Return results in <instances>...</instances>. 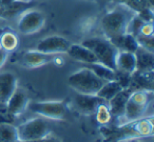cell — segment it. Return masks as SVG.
<instances>
[{"label": "cell", "mask_w": 154, "mask_h": 142, "mask_svg": "<svg viewBox=\"0 0 154 142\" xmlns=\"http://www.w3.org/2000/svg\"><path fill=\"white\" fill-rule=\"evenodd\" d=\"M116 71L132 75L136 71V60L134 53L119 52L116 57Z\"/></svg>", "instance_id": "18"}, {"label": "cell", "mask_w": 154, "mask_h": 142, "mask_svg": "<svg viewBox=\"0 0 154 142\" xmlns=\"http://www.w3.org/2000/svg\"><path fill=\"white\" fill-rule=\"evenodd\" d=\"M88 1H94V0H88Z\"/></svg>", "instance_id": "37"}, {"label": "cell", "mask_w": 154, "mask_h": 142, "mask_svg": "<svg viewBox=\"0 0 154 142\" xmlns=\"http://www.w3.org/2000/svg\"><path fill=\"white\" fill-rule=\"evenodd\" d=\"M120 134L126 138L148 137L153 135V116L143 117L133 122L125 123L120 127Z\"/></svg>", "instance_id": "8"}, {"label": "cell", "mask_w": 154, "mask_h": 142, "mask_svg": "<svg viewBox=\"0 0 154 142\" xmlns=\"http://www.w3.org/2000/svg\"><path fill=\"white\" fill-rule=\"evenodd\" d=\"M16 1H19V2H22V3H26V2L32 1V0H16Z\"/></svg>", "instance_id": "35"}, {"label": "cell", "mask_w": 154, "mask_h": 142, "mask_svg": "<svg viewBox=\"0 0 154 142\" xmlns=\"http://www.w3.org/2000/svg\"><path fill=\"white\" fill-rule=\"evenodd\" d=\"M94 115L96 117V121L101 125H108L109 123H111L112 118H113L111 112H110L109 106H108V103L106 101L101 102L97 106Z\"/></svg>", "instance_id": "23"}, {"label": "cell", "mask_w": 154, "mask_h": 142, "mask_svg": "<svg viewBox=\"0 0 154 142\" xmlns=\"http://www.w3.org/2000/svg\"><path fill=\"white\" fill-rule=\"evenodd\" d=\"M154 93L151 89H140V91L131 92L127 101L125 113L122 119V123L133 122L135 120L143 118L147 112L148 107L153 101Z\"/></svg>", "instance_id": "2"}, {"label": "cell", "mask_w": 154, "mask_h": 142, "mask_svg": "<svg viewBox=\"0 0 154 142\" xmlns=\"http://www.w3.org/2000/svg\"><path fill=\"white\" fill-rule=\"evenodd\" d=\"M130 94H131L130 89H124L107 102L112 116L122 119V117L124 116L125 107H126L127 101H128V98L130 96Z\"/></svg>", "instance_id": "15"}, {"label": "cell", "mask_w": 154, "mask_h": 142, "mask_svg": "<svg viewBox=\"0 0 154 142\" xmlns=\"http://www.w3.org/2000/svg\"><path fill=\"white\" fill-rule=\"evenodd\" d=\"M28 107L32 113L54 120H61L66 117V105L63 101L33 102L28 104Z\"/></svg>", "instance_id": "6"}, {"label": "cell", "mask_w": 154, "mask_h": 142, "mask_svg": "<svg viewBox=\"0 0 154 142\" xmlns=\"http://www.w3.org/2000/svg\"><path fill=\"white\" fill-rule=\"evenodd\" d=\"M11 1H15V0H11Z\"/></svg>", "instance_id": "38"}, {"label": "cell", "mask_w": 154, "mask_h": 142, "mask_svg": "<svg viewBox=\"0 0 154 142\" xmlns=\"http://www.w3.org/2000/svg\"><path fill=\"white\" fill-rule=\"evenodd\" d=\"M19 8L17 7V5H8L7 7H5V10L3 11V13H0L2 14V17H5V16H14L15 14H17L18 12H19Z\"/></svg>", "instance_id": "31"}, {"label": "cell", "mask_w": 154, "mask_h": 142, "mask_svg": "<svg viewBox=\"0 0 154 142\" xmlns=\"http://www.w3.org/2000/svg\"><path fill=\"white\" fill-rule=\"evenodd\" d=\"M107 81L97 77L90 68H82L73 73L68 78V84L77 94L96 95L100 87Z\"/></svg>", "instance_id": "4"}, {"label": "cell", "mask_w": 154, "mask_h": 142, "mask_svg": "<svg viewBox=\"0 0 154 142\" xmlns=\"http://www.w3.org/2000/svg\"><path fill=\"white\" fill-rule=\"evenodd\" d=\"M7 58H8V52H5L2 49H0V68L5 63Z\"/></svg>", "instance_id": "32"}, {"label": "cell", "mask_w": 154, "mask_h": 142, "mask_svg": "<svg viewBox=\"0 0 154 142\" xmlns=\"http://www.w3.org/2000/svg\"><path fill=\"white\" fill-rule=\"evenodd\" d=\"M125 5L137 13L141 9L145 8H152L153 9V0H126Z\"/></svg>", "instance_id": "25"}, {"label": "cell", "mask_w": 154, "mask_h": 142, "mask_svg": "<svg viewBox=\"0 0 154 142\" xmlns=\"http://www.w3.org/2000/svg\"><path fill=\"white\" fill-rule=\"evenodd\" d=\"M19 142L41 140L50 135V127L48 123L41 118H35L17 126Z\"/></svg>", "instance_id": "5"}, {"label": "cell", "mask_w": 154, "mask_h": 142, "mask_svg": "<svg viewBox=\"0 0 154 142\" xmlns=\"http://www.w3.org/2000/svg\"><path fill=\"white\" fill-rule=\"evenodd\" d=\"M135 12L125 5H117L112 11L108 12L100 20V26L106 38L112 39L126 34L127 26Z\"/></svg>", "instance_id": "1"}, {"label": "cell", "mask_w": 154, "mask_h": 142, "mask_svg": "<svg viewBox=\"0 0 154 142\" xmlns=\"http://www.w3.org/2000/svg\"><path fill=\"white\" fill-rule=\"evenodd\" d=\"M113 2H115L116 5H125L126 0H112Z\"/></svg>", "instance_id": "34"}, {"label": "cell", "mask_w": 154, "mask_h": 142, "mask_svg": "<svg viewBox=\"0 0 154 142\" xmlns=\"http://www.w3.org/2000/svg\"><path fill=\"white\" fill-rule=\"evenodd\" d=\"M72 43L66 39L64 37L57 36H49L45 38L41 39L36 45V51H39L41 53L45 54H62L66 53Z\"/></svg>", "instance_id": "9"}, {"label": "cell", "mask_w": 154, "mask_h": 142, "mask_svg": "<svg viewBox=\"0 0 154 142\" xmlns=\"http://www.w3.org/2000/svg\"><path fill=\"white\" fill-rule=\"evenodd\" d=\"M136 71L139 72H153L154 68V54L146 49L138 47L135 51Z\"/></svg>", "instance_id": "17"}, {"label": "cell", "mask_w": 154, "mask_h": 142, "mask_svg": "<svg viewBox=\"0 0 154 142\" xmlns=\"http://www.w3.org/2000/svg\"><path fill=\"white\" fill-rule=\"evenodd\" d=\"M131 92L140 89L153 91V72H139L135 71L131 75L130 85L128 87Z\"/></svg>", "instance_id": "14"}, {"label": "cell", "mask_w": 154, "mask_h": 142, "mask_svg": "<svg viewBox=\"0 0 154 142\" xmlns=\"http://www.w3.org/2000/svg\"><path fill=\"white\" fill-rule=\"evenodd\" d=\"M82 44L88 47L94 54L98 63L116 71V57L119 51L110 41V39L106 37H92L85 40Z\"/></svg>", "instance_id": "3"}, {"label": "cell", "mask_w": 154, "mask_h": 142, "mask_svg": "<svg viewBox=\"0 0 154 142\" xmlns=\"http://www.w3.org/2000/svg\"><path fill=\"white\" fill-rule=\"evenodd\" d=\"M18 47V38L15 33L5 32L0 36V47L5 52H12Z\"/></svg>", "instance_id": "24"}, {"label": "cell", "mask_w": 154, "mask_h": 142, "mask_svg": "<svg viewBox=\"0 0 154 142\" xmlns=\"http://www.w3.org/2000/svg\"><path fill=\"white\" fill-rule=\"evenodd\" d=\"M42 142H61L59 139H57V138L55 137H51L50 135H48L47 137H45L42 139Z\"/></svg>", "instance_id": "33"}, {"label": "cell", "mask_w": 154, "mask_h": 142, "mask_svg": "<svg viewBox=\"0 0 154 142\" xmlns=\"http://www.w3.org/2000/svg\"><path fill=\"white\" fill-rule=\"evenodd\" d=\"M0 142H19L17 126L8 122L0 123Z\"/></svg>", "instance_id": "21"}, {"label": "cell", "mask_w": 154, "mask_h": 142, "mask_svg": "<svg viewBox=\"0 0 154 142\" xmlns=\"http://www.w3.org/2000/svg\"><path fill=\"white\" fill-rule=\"evenodd\" d=\"M154 28H153V22H145L141 26L140 31H139L138 35H143V36H153Z\"/></svg>", "instance_id": "30"}, {"label": "cell", "mask_w": 154, "mask_h": 142, "mask_svg": "<svg viewBox=\"0 0 154 142\" xmlns=\"http://www.w3.org/2000/svg\"><path fill=\"white\" fill-rule=\"evenodd\" d=\"M112 43L116 47V49L119 52H130V53H135L138 49V43L136 41V38L130 34H124L117 36L115 38L110 39Z\"/></svg>", "instance_id": "19"}, {"label": "cell", "mask_w": 154, "mask_h": 142, "mask_svg": "<svg viewBox=\"0 0 154 142\" xmlns=\"http://www.w3.org/2000/svg\"><path fill=\"white\" fill-rule=\"evenodd\" d=\"M143 23H145V22L135 14V15L131 18L130 21H129V24H128V26H127L126 34H130V35H132V36L136 37L137 35L139 34V31H140Z\"/></svg>", "instance_id": "26"}, {"label": "cell", "mask_w": 154, "mask_h": 142, "mask_svg": "<svg viewBox=\"0 0 154 142\" xmlns=\"http://www.w3.org/2000/svg\"><path fill=\"white\" fill-rule=\"evenodd\" d=\"M69 56L77 61L82 62L85 64L89 63H97V59L95 55L82 44H71L66 52Z\"/></svg>", "instance_id": "16"}, {"label": "cell", "mask_w": 154, "mask_h": 142, "mask_svg": "<svg viewBox=\"0 0 154 142\" xmlns=\"http://www.w3.org/2000/svg\"><path fill=\"white\" fill-rule=\"evenodd\" d=\"M136 41L138 45L143 49H146L150 52L154 51V36H143V35H137Z\"/></svg>", "instance_id": "27"}, {"label": "cell", "mask_w": 154, "mask_h": 142, "mask_svg": "<svg viewBox=\"0 0 154 142\" xmlns=\"http://www.w3.org/2000/svg\"><path fill=\"white\" fill-rule=\"evenodd\" d=\"M24 142H42V139L41 140H31V141H24Z\"/></svg>", "instance_id": "36"}, {"label": "cell", "mask_w": 154, "mask_h": 142, "mask_svg": "<svg viewBox=\"0 0 154 142\" xmlns=\"http://www.w3.org/2000/svg\"><path fill=\"white\" fill-rule=\"evenodd\" d=\"M56 56L53 54L41 53L39 51H29L22 57V64L28 68H39L45 64L53 62Z\"/></svg>", "instance_id": "13"}, {"label": "cell", "mask_w": 154, "mask_h": 142, "mask_svg": "<svg viewBox=\"0 0 154 142\" xmlns=\"http://www.w3.org/2000/svg\"><path fill=\"white\" fill-rule=\"evenodd\" d=\"M103 102V99L96 95H84L77 94L74 98V104L80 113L85 115H94L97 106Z\"/></svg>", "instance_id": "11"}, {"label": "cell", "mask_w": 154, "mask_h": 142, "mask_svg": "<svg viewBox=\"0 0 154 142\" xmlns=\"http://www.w3.org/2000/svg\"><path fill=\"white\" fill-rule=\"evenodd\" d=\"M17 89V78L11 72L0 73V103L5 104Z\"/></svg>", "instance_id": "12"}, {"label": "cell", "mask_w": 154, "mask_h": 142, "mask_svg": "<svg viewBox=\"0 0 154 142\" xmlns=\"http://www.w3.org/2000/svg\"><path fill=\"white\" fill-rule=\"evenodd\" d=\"M136 15L143 20V22H153V9L152 8H145L141 9L140 11H138L136 13Z\"/></svg>", "instance_id": "29"}, {"label": "cell", "mask_w": 154, "mask_h": 142, "mask_svg": "<svg viewBox=\"0 0 154 142\" xmlns=\"http://www.w3.org/2000/svg\"><path fill=\"white\" fill-rule=\"evenodd\" d=\"M86 68H90L97 77L105 81H112L115 79V71L111 70L108 66L103 65L100 63H89L86 65Z\"/></svg>", "instance_id": "22"}, {"label": "cell", "mask_w": 154, "mask_h": 142, "mask_svg": "<svg viewBox=\"0 0 154 142\" xmlns=\"http://www.w3.org/2000/svg\"><path fill=\"white\" fill-rule=\"evenodd\" d=\"M45 23V16L38 10H28L20 15L17 29L21 34L31 35L39 32Z\"/></svg>", "instance_id": "7"}, {"label": "cell", "mask_w": 154, "mask_h": 142, "mask_svg": "<svg viewBox=\"0 0 154 142\" xmlns=\"http://www.w3.org/2000/svg\"><path fill=\"white\" fill-rule=\"evenodd\" d=\"M8 113L12 116L16 117L26 110L29 104V97L26 94V92L21 89H16V91L13 93L7 103Z\"/></svg>", "instance_id": "10"}, {"label": "cell", "mask_w": 154, "mask_h": 142, "mask_svg": "<svg viewBox=\"0 0 154 142\" xmlns=\"http://www.w3.org/2000/svg\"><path fill=\"white\" fill-rule=\"evenodd\" d=\"M0 49H1V47H0Z\"/></svg>", "instance_id": "39"}, {"label": "cell", "mask_w": 154, "mask_h": 142, "mask_svg": "<svg viewBox=\"0 0 154 142\" xmlns=\"http://www.w3.org/2000/svg\"><path fill=\"white\" fill-rule=\"evenodd\" d=\"M122 89H122L115 80L107 81V82H105V84L100 87V89H99L98 93L96 94V96L100 98V99H103V101L108 102L110 99H112L116 94L119 93Z\"/></svg>", "instance_id": "20"}, {"label": "cell", "mask_w": 154, "mask_h": 142, "mask_svg": "<svg viewBox=\"0 0 154 142\" xmlns=\"http://www.w3.org/2000/svg\"><path fill=\"white\" fill-rule=\"evenodd\" d=\"M114 80L122 87V89H128L130 85L131 81V75L127 74V73H122L119 71H115V79Z\"/></svg>", "instance_id": "28"}]
</instances>
